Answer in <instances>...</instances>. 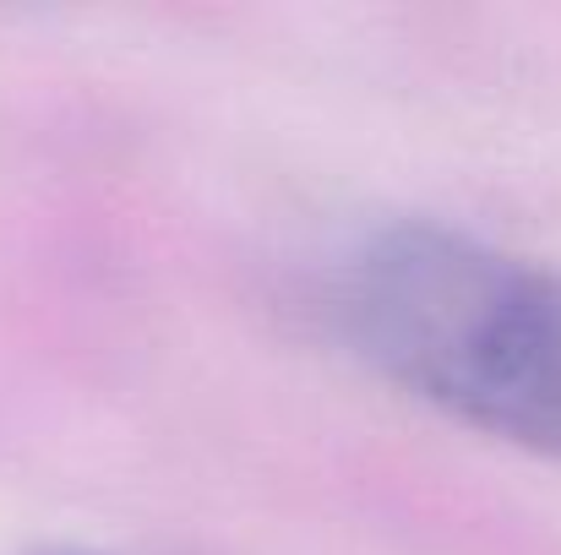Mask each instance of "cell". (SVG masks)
Segmentation results:
<instances>
[{
    "instance_id": "obj_1",
    "label": "cell",
    "mask_w": 561,
    "mask_h": 555,
    "mask_svg": "<svg viewBox=\"0 0 561 555\" xmlns=\"http://www.w3.org/2000/svg\"><path fill=\"white\" fill-rule=\"evenodd\" d=\"M328 311L409 397L561 458V267L442 223H387L333 267Z\"/></svg>"
},
{
    "instance_id": "obj_2",
    "label": "cell",
    "mask_w": 561,
    "mask_h": 555,
    "mask_svg": "<svg viewBox=\"0 0 561 555\" xmlns=\"http://www.w3.org/2000/svg\"><path fill=\"white\" fill-rule=\"evenodd\" d=\"M22 555H110V551H93V545H33Z\"/></svg>"
}]
</instances>
